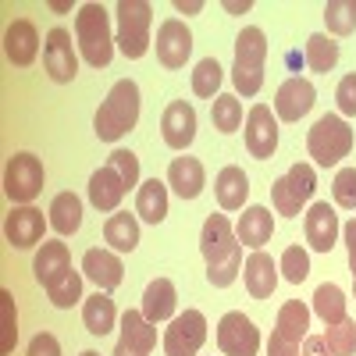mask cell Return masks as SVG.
Wrapping results in <instances>:
<instances>
[{"instance_id":"f546056e","label":"cell","mask_w":356,"mask_h":356,"mask_svg":"<svg viewBox=\"0 0 356 356\" xmlns=\"http://www.w3.org/2000/svg\"><path fill=\"white\" fill-rule=\"evenodd\" d=\"M82 225V200L75 193H57L50 203V228L57 235H75Z\"/></svg>"},{"instance_id":"ee69618b","label":"cell","mask_w":356,"mask_h":356,"mask_svg":"<svg viewBox=\"0 0 356 356\" xmlns=\"http://www.w3.org/2000/svg\"><path fill=\"white\" fill-rule=\"evenodd\" d=\"M107 164L125 178V186H129V189L143 186V182H139V157H136L132 150H114V154L107 157Z\"/></svg>"},{"instance_id":"52a82bcc","label":"cell","mask_w":356,"mask_h":356,"mask_svg":"<svg viewBox=\"0 0 356 356\" xmlns=\"http://www.w3.org/2000/svg\"><path fill=\"white\" fill-rule=\"evenodd\" d=\"M47 171L36 154H15L4 168V193L15 207H33V200L43 193Z\"/></svg>"},{"instance_id":"ba28073f","label":"cell","mask_w":356,"mask_h":356,"mask_svg":"<svg viewBox=\"0 0 356 356\" xmlns=\"http://www.w3.org/2000/svg\"><path fill=\"white\" fill-rule=\"evenodd\" d=\"M218 349L221 356H257L260 349V332L243 310H228L218 321Z\"/></svg>"},{"instance_id":"4316f807","label":"cell","mask_w":356,"mask_h":356,"mask_svg":"<svg viewBox=\"0 0 356 356\" xmlns=\"http://www.w3.org/2000/svg\"><path fill=\"white\" fill-rule=\"evenodd\" d=\"M136 214L146 225H161L168 218V182L161 178H146L136 193Z\"/></svg>"},{"instance_id":"9c48e42d","label":"cell","mask_w":356,"mask_h":356,"mask_svg":"<svg viewBox=\"0 0 356 356\" xmlns=\"http://www.w3.org/2000/svg\"><path fill=\"white\" fill-rule=\"evenodd\" d=\"M207 342V317L200 310L178 314L164 328V356H196Z\"/></svg>"},{"instance_id":"83f0119b","label":"cell","mask_w":356,"mask_h":356,"mask_svg":"<svg viewBox=\"0 0 356 356\" xmlns=\"http://www.w3.org/2000/svg\"><path fill=\"white\" fill-rule=\"evenodd\" d=\"M82 324H86V332L97 335V339H104L114 328V324H118V310H114L111 292H97V296H89V300L82 303Z\"/></svg>"},{"instance_id":"e575fe53","label":"cell","mask_w":356,"mask_h":356,"mask_svg":"<svg viewBox=\"0 0 356 356\" xmlns=\"http://www.w3.org/2000/svg\"><path fill=\"white\" fill-rule=\"evenodd\" d=\"M324 25L332 36L356 33V0H328L324 4Z\"/></svg>"},{"instance_id":"f35d334b","label":"cell","mask_w":356,"mask_h":356,"mask_svg":"<svg viewBox=\"0 0 356 356\" xmlns=\"http://www.w3.org/2000/svg\"><path fill=\"white\" fill-rule=\"evenodd\" d=\"M0 324H4V328H0V353H11L15 349V342H18V314H15V296L4 289L0 292Z\"/></svg>"},{"instance_id":"f1b7e54d","label":"cell","mask_w":356,"mask_h":356,"mask_svg":"<svg viewBox=\"0 0 356 356\" xmlns=\"http://www.w3.org/2000/svg\"><path fill=\"white\" fill-rule=\"evenodd\" d=\"M104 239L114 253H132L139 246V221L129 211H114L104 225Z\"/></svg>"},{"instance_id":"7402d4cb","label":"cell","mask_w":356,"mask_h":356,"mask_svg":"<svg viewBox=\"0 0 356 356\" xmlns=\"http://www.w3.org/2000/svg\"><path fill=\"white\" fill-rule=\"evenodd\" d=\"M175 307H178V292H175L171 278H154L150 285H146V292H143V317L150 324L171 321Z\"/></svg>"},{"instance_id":"277c9868","label":"cell","mask_w":356,"mask_h":356,"mask_svg":"<svg viewBox=\"0 0 356 356\" xmlns=\"http://www.w3.org/2000/svg\"><path fill=\"white\" fill-rule=\"evenodd\" d=\"M264 61H267V36L264 29L246 25L235 36V65H232V82L235 93L243 97H257L264 86Z\"/></svg>"},{"instance_id":"1f68e13d","label":"cell","mask_w":356,"mask_h":356,"mask_svg":"<svg viewBox=\"0 0 356 356\" xmlns=\"http://www.w3.org/2000/svg\"><path fill=\"white\" fill-rule=\"evenodd\" d=\"M303 61L310 72L317 75H328L335 65H339V43L332 36H324V33H314L307 40V50H303Z\"/></svg>"},{"instance_id":"f5cc1de1","label":"cell","mask_w":356,"mask_h":356,"mask_svg":"<svg viewBox=\"0 0 356 356\" xmlns=\"http://www.w3.org/2000/svg\"><path fill=\"white\" fill-rule=\"evenodd\" d=\"M79 356H100V353H93V349H86V353H79Z\"/></svg>"},{"instance_id":"6da1fadb","label":"cell","mask_w":356,"mask_h":356,"mask_svg":"<svg viewBox=\"0 0 356 356\" xmlns=\"http://www.w3.org/2000/svg\"><path fill=\"white\" fill-rule=\"evenodd\" d=\"M200 253L207 260V282L214 289H228L243 271V243L225 214H211L200 232Z\"/></svg>"},{"instance_id":"7c38bea8","label":"cell","mask_w":356,"mask_h":356,"mask_svg":"<svg viewBox=\"0 0 356 356\" xmlns=\"http://www.w3.org/2000/svg\"><path fill=\"white\" fill-rule=\"evenodd\" d=\"M246 150L257 161L275 157V150H278V118L271 114V107H264V104L250 107V114H246Z\"/></svg>"},{"instance_id":"7dc6e473","label":"cell","mask_w":356,"mask_h":356,"mask_svg":"<svg viewBox=\"0 0 356 356\" xmlns=\"http://www.w3.org/2000/svg\"><path fill=\"white\" fill-rule=\"evenodd\" d=\"M267 356H300V342H289L285 335L271 332V342H267Z\"/></svg>"},{"instance_id":"9a60e30c","label":"cell","mask_w":356,"mask_h":356,"mask_svg":"<svg viewBox=\"0 0 356 356\" xmlns=\"http://www.w3.org/2000/svg\"><path fill=\"white\" fill-rule=\"evenodd\" d=\"M314 97H317V89L310 79H300V75L285 79L275 93V118H282V122H300L303 114H310Z\"/></svg>"},{"instance_id":"d590c367","label":"cell","mask_w":356,"mask_h":356,"mask_svg":"<svg viewBox=\"0 0 356 356\" xmlns=\"http://www.w3.org/2000/svg\"><path fill=\"white\" fill-rule=\"evenodd\" d=\"M47 296H50V303H54V307L72 310V307L82 300V275L72 267V271H65L61 278H57V282L47 289Z\"/></svg>"},{"instance_id":"3957f363","label":"cell","mask_w":356,"mask_h":356,"mask_svg":"<svg viewBox=\"0 0 356 356\" xmlns=\"http://www.w3.org/2000/svg\"><path fill=\"white\" fill-rule=\"evenodd\" d=\"M75 43L82 50V61L93 68H107L114 57L111 36V11L104 4H82L75 15Z\"/></svg>"},{"instance_id":"c3c4849f","label":"cell","mask_w":356,"mask_h":356,"mask_svg":"<svg viewBox=\"0 0 356 356\" xmlns=\"http://www.w3.org/2000/svg\"><path fill=\"white\" fill-rule=\"evenodd\" d=\"M300 356H332V349H328V342H324V335H307Z\"/></svg>"},{"instance_id":"816d5d0a","label":"cell","mask_w":356,"mask_h":356,"mask_svg":"<svg viewBox=\"0 0 356 356\" xmlns=\"http://www.w3.org/2000/svg\"><path fill=\"white\" fill-rule=\"evenodd\" d=\"M225 8H228L232 15H243V11H250L253 4H250V0H243V4H235V0H228V4H225Z\"/></svg>"},{"instance_id":"ac0fdd59","label":"cell","mask_w":356,"mask_h":356,"mask_svg":"<svg viewBox=\"0 0 356 356\" xmlns=\"http://www.w3.org/2000/svg\"><path fill=\"white\" fill-rule=\"evenodd\" d=\"M82 271L86 278L97 285V292H114L125 278V264L114 250H86L82 257Z\"/></svg>"},{"instance_id":"8d00e7d4","label":"cell","mask_w":356,"mask_h":356,"mask_svg":"<svg viewBox=\"0 0 356 356\" xmlns=\"http://www.w3.org/2000/svg\"><path fill=\"white\" fill-rule=\"evenodd\" d=\"M221 82H225L221 65L214 61V57H203V61L196 65V72H193V93H196V97H214V100H218Z\"/></svg>"},{"instance_id":"4dcf8cb0","label":"cell","mask_w":356,"mask_h":356,"mask_svg":"<svg viewBox=\"0 0 356 356\" xmlns=\"http://www.w3.org/2000/svg\"><path fill=\"white\" fill-rule=\"evenodd\" d=\"M307 328H310V307L300 303V300H289V303L278 310L275 332L285 335L289 342H303V339H307Z\"/></svg>"},{"instance_id":"4fadbf2b","label":"cell","mask_w":356,"mask_h":356,"mask_svg":"<svg viewBox=\"0 0 356 356\" xmlns=\"http://www.w3.org/2000/svg\"><path fill=\"white\" fill-rule=\"evenodd\" d=\"M157 346V324L143 317V310H125L122 314V335L111 356H150Z\"/></svg>"},{"instance_id":"8992f818","label":"cell","mask_w":356,"mask_h":356,"mask_svg":"<svg viewBox=\"0 0 356 356\" xmlns=\"http://www.w3.org/2000/svg\"><path fill=\"white\" fill-rule=\"evenodd\" d=\"M307 150H310L314 164H321V168H335L342 157H349V150H353V129L346 125V118L342 114L317 118L310 136H307Z\"/></svg>"},{"instance_id":"7a4b0ae2","label":"cell","mask_w":356,"mask_h":356,"mask_svg":"<svg viewBox=\"0 0 356 356\" xmlns=\"http://www.w3.org/2000/svg\"><path fill=\"white\" fill-rule=\"evenodd\" d=\"M136 122H139V86L132 79H118L111 93L104 97V104L97 107L93 132L104 143H118L125 132L136 129Z\"/></svg>"},{"instance_id":"8fae6325","label":"cell","mask_w":356,"mask_h":356,"mask_svg":"<svg viewBox=\"0 0 356 356\" xmlns=\"http://www.w3.org/2000/svg\"><path fill=\"white\" fill-rule=\"evenodd\" d=\"M157 61L164 65V68H186V61H189V54H193V33H189V25L182 22V18H168V22H161V29H157Z\"/></svg>"},{"instance_id":"f6af8a7d","label":"cell","mask_w":356,"mask_h":356,"mask_svg":"<svg viewBox=\"0 0 356 356\" xmlns=\"http://www.w3.org/2000/svg\"><path fill=\"white\" fill-rule=\"evenodd\" d=\"M335 104H339V111H342L346 118L356 114V72L346 75V79L339 82V89H335Z\"/></svg>"},{"instance_id":"30bf717a","label":"cell","mask_w":356,"mask_h":356,"mask_svg":"<svg viewBox=\"0 0 356 356\" xmlns=\"http://www.w3.org/2000/svg\"><path fill=\"white\" fill-rule=\"evenodd\" d=\"M43 68L54 82H72L79 75V54L72 47V33L68 29H50L47 43H43Z\"/></svg>"},{"instance_id":"74e56055","label":"cell","mask_w":356,"mask_h":356,"mask_svg":"<svg viewBox=\"0 0 356 356\" xmlns=\"http://www.w3.org/2000/svg\"><path fill=\"white\" fill-rule=\"evenodd\" d=\"M324 342H328L332 356H356V321H339V324H328L324 332Z\"/></svg>"},{"instance_id":"d6a6232c","label":"cell","mask_w":356,"mask_h":356,"mask_svg":"<svg viewBox=\"0 0 356 356\" xmlns=\"http://www.w3.org/2000/svg\"><path fill=\"white\" fill-rule=\"evenodd\" d=\"M314 314H317L324 324L346 321V292H342L335 282H324V285L314 292Z\"/></svg>"},{"instance_id":"836d02e7","label":"cell","mask_w":356,"mask_h":356,"mask_svg":"<svg viewBox=\"0 0 356 356\" xmlns=\"http://www.w3.org/2000/svg\"><path fill=\"white\" fill-rule=\"evenodd\" d=\"M211 122L218 132L232 136V132H239L243 129V100L235 97V93H218V100H211Z\"/></svg>"},{"instance_id":"484cf974","label":"cell","mask_w":356,"mask_h":356,"mask_svg":"<svg viewBox=\"0 0 356 356\" xmlns=\"http://www.w3.org/2000/svg\"><path fill=\"white\" fill-rule=\"evenodd\" d=\"M33 271H36V282H40L43 289H50L65 271H72V253H68V246H65V243H43V246L36 250Z\"/></svg>"},{"instance_id":"e0dca14e","label":"cell","mask_w":356,"mask_h":356,"mask_svg":"<svg viewBox=\"0 0 356 356\" xmlns=\"http://www.w3.org/2000/svg\"><path fill=\"white\" fill-rule=\"evenodd\" d=\"M161 136L171 150H189L193 139H196V111L193 104L186 100H175L164 107V118H161Z\"/></svg>"},{"instance_id":"db71d44e","label":"cell","mask_w":356,"mask_h":356,"mask_svg":"<svg viewBox=\"0 0 356 356\" xmlns=\"http://www.w3.org/2000/svg\"><path fill=\"white\" fill-rule=\"evenodd\" d=\"M353 296H356V275H353Z\"/></svg>"},{"instance_id":"7bdbcfd3","label":"cell","mask_w":356,"mask_h":356,"mask_svg":"<svg viewBox=\"0 0 356 356\" xmlns=\"http://www.w3.org/2000/svg\"><path fill=\"white\" fill-rule=\"evenodd\" d=\"M285 178H289L292 193L300 196L303 203H307V200L314 196V189H317V175H314V168H310V164H292Z\"/></svg>"},{"instance_id":"60d3db41","label":"cell","mask_w":356,"mask_h":356,"mask_svg":"<svg viewBox=\"0 0 356 356\" xmlns=\"http://www.w3.org/2000/svg\"><path fill=\"white\" fill-rule=\"evenodd\" d=\"M271 203H275V211L285 214V218H300V211H303V200L292 193V186H289L285 175L271 182Z\"/></svg>"},{"instance_id":"b9f144b4","label":"cell","mask_w":356,"mask_h":356,"mask_svg":"<svg viewBox=\"0 0 356 356\" xmlns=\"http://www.w3.org/2000/svg\"><path fill=\"white\" fill-rule=\"evenodd\" d=\"M332 193H335V203L342 207V211H356V168H342L335 175Z\"/></svg>"},{"instance_id":"2e32d148","label":"cell","mask_w":356,"mask_h":356,"mask_svg":"<svg viewBox=\"0 0 356 356\" xmlns=\"http://www.w3.org/2000/svg\"><path fill=\"white\" fill-rule=\"evenodd\" d=\"M303 232H307V243L310 250L317 253H332V246L339 243V235H342V225H339V214H335V207L328 203H314L307 218H303Z\"/></svg>"},{"instance_id":"ab89813d","label":"cell","mask_w":356,"mask_h":356,"mask_svg":"<svg viewBox=\"0 0 356 356\" xmlns=\"http://www.w3.org/2000/svg\"><path fill=\"white\" fill-rule=\"evenodd\" d=\"M278 271H282V278L292 282V285L307 282V275H310V257H307V250H303V246H289V250L282 253Z\"/></svg>"},{"instance_id":"44dd1931","label":"cell","mask_w":356,"mask_h":356,"mask_svg":"<svg viewBox=\"0 0 356 356\" xmlns=\"http://www.w3.org/2000/svg\"><path fill=\"white\" fill-rule=\"evenodd\" d=\"M243 282H246V292L253 300H267V296L278 289V264L264 250H253L243 264Z\"/></svg>"},{"instance_id":"d4e9b609","label":"cell","mask_w":356,"mask_h":356,"mask_svg":"<svg viewBox=\"0 0 356 356\" xmlns=\"http://www.w3.org/2000/svg\"><path fill=\"white\" fill-rule=\"evenodd\" d=\"M168 186L182 196V200H196L207 186V175H203V164L196 157H175L168 164Z\"/></svg>"},{"instance_id":"5b68a950","label":"cell","mask_w":356,"mask_h":356,"mask_svg":"<svg viewBox=\"0 0 356 356\" xmlns=\"http://www.w3.org/2000/svg\"><path fill=\"white\" fill-rule=\"evenodd\" d=\"M114 18H118V33H114V43L122 50L129 61H139V57L150 50V25H154V8L146 0H122L114 8Z\"/></svg>"},{"instance_id":"5bb4252c","label":"cell","mask_w":356,"mask_h":356,"mask_svg":"<svg viewBox=\"0 0 356 356\" xmlns=\"http://www.w3.org/2000/svg\"><path fill=\"white\" fill-rule=\"evenodd\" d=\"M47 225H50V218H43V211H36V207H15L4 221V235L15 250H33L43 243Z\"/></svg>"},{"instance_id":"cb8c5ba5","label":"cell","mask_w":356,"mask_h":356,"mask_svg":"<svg viewBox=\"0 0 356 356\" xmlns=\"http://www.w3.org/2000/svg\"><path fill=\"white\" fill-rule=\"evenodd\" d=\"M235 235H239V243L250 246V250H264V243H271L275 235V218L267 207H246L239 225H235Z\"/></svg>"},{"instance_id":"681fc988","label":"cell","mask_w":356,"mask_h":356,"mask_svg":"<svg viewBox=\"0 0 356 356\" xmlns=\"http://www.w3.org/2000/svg\"><path fill=\"white\" fill-rule=\"evenodd\" d=\"M342 239H346V250H349V271L356 275V218L342 228Z\"/></svg>"},{"instance_id":"ffe728a7","label":"cell","mask_w":356,"mask_h":356,"mask_svg":"<svg viewBox=\"0 0 356 356\" xmlns=\"http://www.w3.org/2000/svg\"><path fill=\"white\" fill-rule=\"evenodd\" d=\"M125 193H129L125 178L118 175L111 164L97 168V171H93V178H89V203H93L97 211H104V214H114L118 207H122Z\"/></svg>"},{"instance_id":"d6986e66","label":"cell","mask_w":356,"mask_h":356,"mask_svg":"<svg viewBox=\"0 0 356 356\" xmlns=\"http://www.w3.org/2000/svg\"><path fill=\"white\" fill-rule=\"evenodd\" d=\"M4 54L15 68H29L40 54V33L29 18H15L4 33Z\"/></svg>"},{"instance_id":"603a6c76","label":"cell","mask_w":356,"mask_h":356,"mask_svg":"<svg viewBox=\"0 0 356 356\" xmlns=\"http://www.w3.org/2000/svg\"><path fill=\"white\" fill-rule=\"evenodd\" d=\"M214 193H218V203H221V211H243L246 200H250V178L243 168H221L218 178H214Z\"/></svg>"},{"instance_id":"f907efd6","label":"cell","mask_w":356,"mask_h":356,"mask_svg":"<svg viewBox=\"0 0 356 356\" xmlns=\"http://www.w3.org/2000/svg\"><path fill=\"white\" fill-rule=\"evenodd\" d=\"M175 11H178V15H200V11H203V4H200V0H189V4H186V0H178Z\"/></svg>"},{"instance_id":"bcb514c9","label":"cell","mask_w":356,"mask_h":356,"mask_svg":"<svg viewBox=\"0 0 356 356\" xmlns=\"http://www.w3.org/2000/svg\"><path fill=\"white\" fill-rule=\"evenodd\" d=\"M29 356H61V342H57L50 332H40L33 342H29Z\"/></svg>"}]
</instances>
